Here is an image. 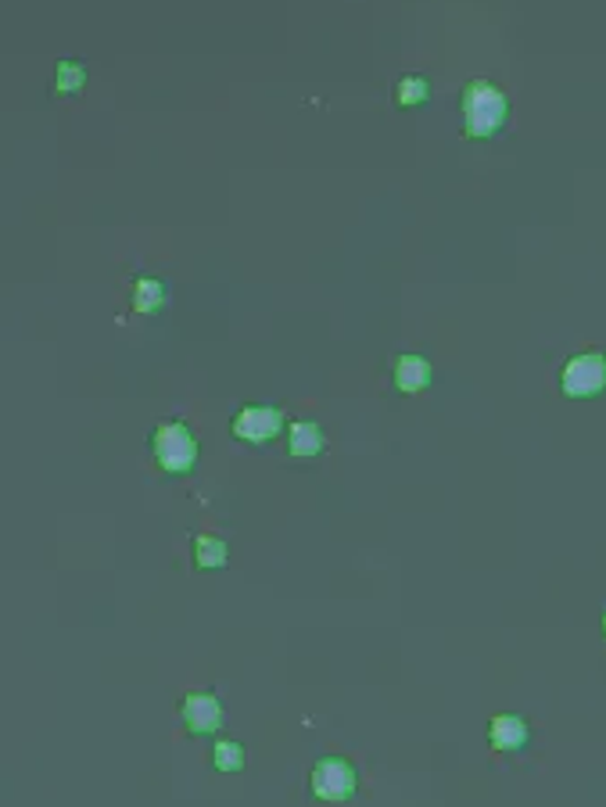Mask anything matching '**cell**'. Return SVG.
<instances>
[{"mask_svg":"<svg viewBox=\"0 0 606 807\" xmlns=\"http://www.w3.org/2000/svg\"><path fill=\"white\" fill-rule=\"evenodd\" d=\"M459 112H464V134L470 140H492L510 123V98L492 79H470L459 98Z\"/></svg>","mask_w":606,"mask_h":807,"instance_id":"1","label":"cell"},{"mask_svg":"<svg viewBox=\"0 0 606 807\" xmlns=\"http://www.w3.org/2000/svg\"><path fill=\"white\" fill-rule=\"evenodd\" d=\"M599 628H603V635H606V611H603V617H599Z\"/></svg>","mask_w":606,"mask_h":807,"instance_id":"15","label":"cell"},{"mask_svg":"<svg viewBox=\"0 0 606 807\" xmlns=\"http://www.w3.org/2000/svg\"><path fill=\"white\" fill-rule=\"evenodd\" d=\"M180 721L191 736H216L227 721V707L216 693L197 690L180 700Z\"/></svg>","mask_w":606,"mask_h":807,"instance_id":"6","label":"cell"},{"mask_svg":"<svg viewBox=\"0 0 606 807\" xmlns=\"http://www.w3.org/2000/svg\"><path fill=\"white\" fill-rule=\"evenodd\" d=\"M484 736H489V747L495 753H521L531 743V725L517 711H499V714H492Z\"/></svg>","mask_w":606,"mask_h":807,"instance_id":"7","label":"cell"},{"mask_svg":"<svg viewBox=\"0 0 606 807\" xmlns=\"http://www.w3.org/2000/svg\"><path fill=\"white\" fill-rule=\"evenodd\" d=\"M560 391L568 399H596L606 391V352H578L560 366Z\"/></svg>","mask_w":606,"mask_h":807,"instance_id":"4","label":"cell"},{"mask_svg":"<svg viewBox=\"0 0 606 807\" xmlns=\"http://www.w3.org/2000/svg\"><path fill=\"white\" fill-rule=\"evenodd\" d=\"M230 434L244 445H273L287 434V420L276 406H241L230 420Z\"/></svg>","mask_w":606,"mask_h":807,"instance_id":"5","label":"cell"},{"mask_svg":"<svg viewBox=\"0 0 606 807\" xmlns=\"http://www.w3.org/2000/svg\"><path fill=\"white\" fill-rule=\"evenodd\" d=\"M284 439H287V453L295 459H316L327 448V434L316 420H291Z\"/></svg>","mask_w":606,"mask_h":807,"instance_id":"9","label":"cell"},{"mask_svg":"<svg viewBox=\"0 0 606 807\" xmlns=\"http://www.w3.org/2000/svg\"><path fill=\"white\" fill-rule=\"evenodd\" d=\"M83 87H87V65L76 58H61L55 65V72H50V90L58 98H76Z\"/></svg>","mask_w":606,"mask_h":807,"instance_id":"13","label":"cell"},{"mask_svg":"<svg viewBox=\"0 0 606 807\" xmlns=\"http://www.w3.org/2000/svg\"><path fill=\"white\" fill-rule=\"evenodd\" d=\"M148 448H151L155 467L162 470L165 478H187V474H194V467H197V456H202L197 434L191 431V423H183V420L155 423Z\"/></svg>","mask_w":606,"mask_h":807,"instance_id":"2","label":"cell"},{"mask_svg":"<svg viewBox=\"0 0 606 807\" xmlns=\"http://www.w3.org/2000/svg\"><path fill=\"white\" fill-rule=\"evenodd\" d=\"M191 560L197 571H222L230 564V546L216 535H194L191 538Z\"/></svg>","mask_w":606,"mask_h":807,"instance_id":"10","label":"cell"},{"mask_svg":"<svg viewBox=\"0 0 606 807\" xmlns=\"http://www.w3.org/2000/svg\"><path fill=\"white\" fill-rule=\"evenodd\" d=\"M391 380H395V391L420 395V391L431 388L434 370H431V363L424 360V355L402 352V355H395V360H391Z\"/></svg>","mask_w":606,"mask_h":807,"instance_id":"8","label":"cell"},{"mask_svg":"<svg viewBox=\"0 0 606 807\" xmlns=\"http://www.w3.org/2000/svg\"><path fill=\"white\" fill-rule=\"evenodd\" d=\"M391 101L399 104V109H420V104L431 101V83L424 76H399L395 79V90H391Z\"/></svg>","mask_w":606,"mask_h":807,"instance_id":"14","label":"cell"},{"mask_svg":"<svg viewBox=\"0 0 606 807\" xmlns=\"http://www.w3.org/2000/svg\"><path fill=\"white\" fill-rule=\"evenodd\" d=\"M309 793L320 804H348L359 793V769L341 753H327L309 769Z\"/></svg>","mask_w":606,"mask_h":807,"instance_id":"3","label":"cell"},{"mask_svg":"<svg viewBox=\"0 0 606 807\" xmlns=\"http://www.w3.org/2000/svg\"><path fill=\"white\" fill-rule=\"evenodd\" d=\"M208 761H213V769L219 775H241L248 769V747L241 739L222 736L213 743V750H208Z\"/></svg>","mask_w":606,"mask_h":807,"instance_id":"11","label":"cell"},{"mask_svg":"<svg viewBox=\"0 0 606 807\" xmlns=\"http://www.w3.org/2000/svg\"><path fill=\"white\" fill-rule=\"evenodd\" d=\"M165 298H169V291H165L162 281H158V276H137L134 287H129V306H134L137 312H144V316L162 309Z\"/></svg>","mask_w":606,"mask_h":807,"instance_id":"12","label":"cell"}]
</instances>
